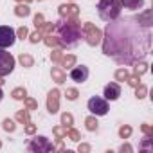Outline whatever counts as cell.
<instances>
[{"instance_id": "6da1fadb", "label": "cell", "mask_w": 153, "mask_h": 153, "mask_svg": "<svg viewBox=\"0 0 153 153\" xmlns=\"http://www.w3.org/2000/svg\"><path fill=\"white\" fill-rule=\"evenodd\" d=\"M97 9H99V16L105 22H112V20H115L119 16L121 4H119V0H101Z\"/></svg>"}, {"instance_id": "7a4b0ae2", "label": "cell", "mask_w": 153, "mask_h": 153, "mask_svg": "<svg viewBox=\"0 0 153 153\" xmlns=\"http://www.w3.org/2000/svg\"><path fill=\"white\" fill-rule=\"evenodd\" d=\"M87 106H88L90 114H94V115H106L108 110H110L108 108V101L105 97H99V96L90 97L88 103H87Z\"/></svg>"}, {"instance_id": "3957f363", "label": "cell", "mask_w": 153, "mask_h": 153, "mask_svg": "<svg viewBox=\"0 0 153 153\" xmlns=\"http://www.w3.org/2000/svg\"><path fill=\"white\" fill-rule=\"evenodd\" d=\"M15 68V58L4 51V49H0V76H7L11 74Z\"/></svg>"}, {"instance_id": "277c9868", "label": "cell", "mask_w": 153, "mask_h": 153, "mask_svg": "<svg viewBox=\"0 0 153 153\" xmlns=\"http://www.w3.org/2000/svg\"><path fill=\"white\" fill-rule=\"evenodd\" d=\"M15 42H16V34L11 27H7V25L0 27V49H7V47L15 45Z\"/></svg>"}, {"instance_id": "5b68a950", "label": "cell", "mask_w": 153, "mask_h": 153, "mask_svg": "<svg viewBox=\"0 0 153 153\" xmlns=\"http://www.w3.org/2000/svg\"><path fill=\"white\" fill-rule=\"evenodd\" d=\"M88 67H85V65H78V67H74L72 70H70V78H72V81H76V83H85L87 79H88Z\"/></svg>"}, {"instance_id": "8992f818", "label": "cell", "mask_w": 153, "mask_h": 153, "mask_svg": "<svg viewBox=\"0 0 153 153\" xmlns=\"http://www.w3.org/2000/svg\"><path fill=\"white\" fill-rule=\"evenodd\" d=\"M29 149H31V151H51V149H52V144H51L45 137H36V139L29 144Z\"/></svg>"}, {"instance_id": "52a82bcc", "label": "cell", "mask_w": 153, "mask_h": 153, "mask_svg": "<svg viewBox=\"0 0 153 153\" xmlns=\"http://www.w3.org/2000/svg\"><path fill=\"white\" fill-rule=\"evenodd\" d=\"M121 96V87L117 83H110L105 87V99L106 101H115Z\"/></svg>"}, {"instance_id": "ba28073f", "label": "cell", "mask_w": 153, "mask_h": 153, "mask_svg": "<svg viewBox=\"0 0 153 153\" xmlns=\"http://www.w3.org/2000/svg\"><path fill=\"white\" fill-rule=\"evenodd\" d=\"M123 6L128 7V9H137V7H142L144 0H121Z\"/></svg>"}, {"instance_id": "9c48e42d", "label": "cell", "mask_w": 153, "mask_h": 153, "mask_svg": "<svg viewBox=\"0 0 153 153\" xmlns=\"http://www.w3.org/2000/svg\"><path fill=\"white\" fill-rule=\"evenodd\" d=\"M16 15H20V16H22V15H24V16H27V15H29V7H25V6H24V7H18Z\"/></svg>"}, {"instance_id": "30bf717a", "label": "cell", "mask_w": 153, "mask_h": 153, "mask_svg": "<svg viewBox=\"0 0 153 153\" xmlns=\"http://www.w3.org/2000/svg\"><path fill=\"white\" fill-rule=\"evenodd\" d=\"M24 96H25V90H15V97L16 99H22Z\"/></svg>"}, {"instance_id": "8fae6325", "label": "cell", "mask_w": 153, "mask_h": 153, "mask_svg": "<svg viewBox=\"0 0 153 153\" xmlns=\"http://www.w3.org/2000/svg\"><path fill=\"white\" fill-rule=\"evenodd\" d=\"M4 128H6V130H15V124H13L11 121H4Z\"/></svg>"}, {"instance_id": "7c38bea8", "label": "cell", "mask_w": 153, "mask_h": 153, "mask_svg": "<svg viewBox=\"0 0 153 153\" xmlns=\"http://www.w3.org/2000/svg\"><path fill=\"white\" fill-rule=\"evenodd\" d=\"M87 124H88V130H96V126H97V123H94L92 119H88V121H87Z\"/></svg>"}, {"instance_id": "4fadbf2b", "label": "cell", "mask_w": 153, "mask_h": 153, "mask_svg": "<svg viewBox=\"0 0 153 153\" xmlns=\"http://www.w3.org/2000/svg\"><path fill=\"white\" fill-rule=\"evenodd\" d=\"M20 59H22V63H25V65H31V58H27V56H22Z\"/></svg>"}, {"instance_id": "5bb4252c", "label": "cell", "mask_w": 153, "mask_h": 153, "mask_svg": "<svg viewBox=\"0 0 153 153\" xmlns=\"http://www.w3.org/2000/svg\"><path fill=\"white\" fill-rule=\"evenodd\" d=\"M78 96H76V90H68V99H76Z\"/></svg>"}, {"instance_id": "9a60e30c", "label": "cell", "mask_w": 153, "mask_h": 153, "mask_svg": "<svg viewBox=\"0 0 153 153\" xmlns=\"http://www.w3.org/2000/svg\"><path fill=\"white\" fill-rule=\"evenodd\" d=\"M72 119H70V115H63V123H70Z\"/></svg>"}, {"instance_id": "2e32d148", "label": "cell", "mask_w": 153, "mask_h": 153, "mask_svg": "<svg viewBox=\"0 0 153 153\" xmlns=\"http://www.w3.org/2000/svg\"><path fill=\"white\" fill-rule=\"evenodd\" d=\"M25 34H27V31H25V29H20V36H22V38H24V36H25Z\"/></svg>"}, {"instance_id": "e0dca14e", "label": "cell", "mask_w": 153, "mask_h": 153, "mask_svg": "<svg viewBox=\"0 0 153 153\" xmlns=\"http://www.w3.org/2000/svg\"><path fill=\"white\" fill-rule=\"evenodd\" d=\"M2 97H4V94H2V88H0V101H2Z\"/></svg>"}]
</instances>
